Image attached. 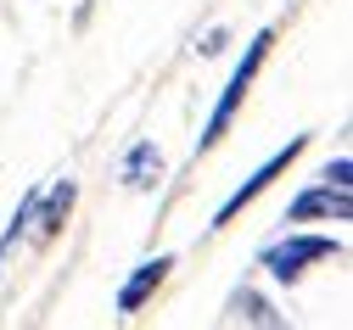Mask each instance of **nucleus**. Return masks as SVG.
<instances>
[{
  "instance_id": "f03ea898",
  "label": "nucleus",
  "mask_w": 353,
  "mask_h": 330,
  "mask_svg": "<svg viewBox=\"0 0 353 330\" xmlns=\"http://www.w3.org/2000/svg\"><path fill=\"white\" fill-rule=\"evenodd\" d=\"M342 247L331 241V235H286L281 247L263 252V269H270L275 280H297L308 263H320V258H336Z\"/></svg>"
},
{
  "instance_id": "423d86ee",
  "label": "nucleus",
  "mask_w": 353,
  "mask_h": 330,
  "mask_svg": "<svg viewBox=\"0 0 353 330\" xmlns=\"http://www.w3.org/2000/svg\"><path fill=\"white\" fill-rule=\"evenodd\" d=\"M68 207H73V179H57V191H51V202H46V218H39V235H46V241H51V235L62 229V218H68Z\"/></svg>"
},
{
  "instance_id": "9d476101",
  "label": "nucleus",
  "mask_w": 353,
  "mask_h": 330,
  "mask_svg": "<svg viewBox=\"0 0 353 330\" xmlns=\"http://www.w3.org/2000/svg\"><path fill=\"white\" fill-rule=\"evenodd\" d=\"M347 174H353V163H347V157H336V163L325 168V179H331V185H347Z\"/></svg>"
},
{
  "instance_id": "f257e3e1",
  "label": "nucleus",
  "mask_w": 353,
  "mask_h": 330,
  "mask_svg": "<svg viewBox=\"0 0 353 330\" xmlns=\"http://www.w3.org/2000/svg\"><path fill=\"white\" fill-rule=\"evenodd\" d=\"M270 45H275V34L263 28L252 45H247V56H241V68L230 73V84H225V96H219V107H213V118H208V134H202V146H213L219 134L230 129V118H236V107L247 101V84L258 79V68H263V56H270Z\"/></svg>"
},
{
  "instance_id": "6e6552de",
  "label": "nucleus",
  "mask_w": 353,
  "mask_h": 330,
  "mask_svg": "<svg viewBox=\"0 0 353 330\" xmlns=\"http://www.w3.org/2000/svg\"><path fill=\"white\" fill-rule=\"evenodd\" d=\"M236 313H241L247 324H281V313L263 302V297H252V291H241V297H236Z\"/></svg>"
},
{
  "instance_id": "20e7f679",
  "label": "nucleus",
  "mask_w": 353,
  "mask_h": 330,
  "mask_svg": "<svg viewBox=\"0 0 353 330\" xmlns=\"http://www.w3.org/2000/svg\"><path fill=\"white\" fill-rule=\"evenodd\" d=\"M353 213V202H347V185H314V191H303L292 207H286V224H308V218H347Z\"/></svg>"
},
{
  "instance_id": "39448f33",
  "label": "nucleus",
  "mask_w": 353,
  "mask_h": 330,
  "mask_svg": "<svg viewBox=\"0 0 353 330\" xmlns=\"http://www.w3.org/2000/svg\"><path fill=\"white\" fill-rule=\"evenodd\" d=\"M168 269H174V258H152V263H141L135 274H129V286L118 291V313H135V308L163 286V274H168Z\"/></svg>"
},
{
  "instance_id": "0eeeda50",
  "label": "nucleus",
  "mask_w": 353,
  "mask_h": 330,
  "mask_svg": "<svg viewBox=\"0 0 353 330\" xmlns=\"http://www.w3.org/2000/svg\"><path fill=\"white\" fill-rule=\"evenodd\" d=\"M34 213H39V191H28V196H23V207L12 213V229H6V235H0V258H6V252L17 247V235H23L28 224H34Z\"/></svg>"
},
{
  "instance_id": "1a4fd4ad",
  "label": "nucleus",
  "mask_w": 353,
  "mask_h": 330,
  "mask_svg": "<svg viewBox=\"0 0 353 330\" xmlns=\"http://www.w3.org/2000/svg\"><path fill=\"white\" fill-rule=\"evenodd\" d=\"M146 163H157V152H152V146H135V157H129V185H141Z\"/></svg>"
},
{
  "instance_id": "7ed1b4c3",
  "label": "nucleus",
  "mask_w": 353,
  "mask_h": 330,
  "mask_svg": "<svg viewBox=\"0 0 353 330\" xmlns=\"http://www.w3.org/2000/svg\"><path fill=\"white\" fill-rule=\"evenodd\" d=\"M303 146H308V134H292L286 146H281V152H275L270 163H263V168H258V174H252L247 185H241V191H230V196H225V207L213 213V224H230V218H236V213H241V207H247V202H252L258 191H270V185H275V179H281V174H286V168H292L297 157H303Z\"/></svg>"
}]
</instances>
